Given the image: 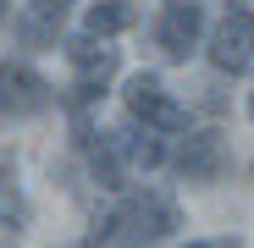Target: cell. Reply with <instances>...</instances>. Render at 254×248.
Masks as SVG:
<instances>
[{
    "label": "cell",
    "mask_w": 254,
    "mask_h": 248,
    "mask_svg": "<svg viewBox=\"0 0 254 248\" xmlns=\"http://www.w3.org/2000/svg\"><path fill=\"white\" fill-rule=\"evenodd\" d=\"M28 226V198L17 188V165L0 154V232H22Z\"/></svg>",
    "instance_id": "8fae6325"
},
{
    "label": "cell",
    "mask_w": 254,
    "mask_h": 248,
    "mask_svg": "<svg viewBox=\"0 0 254 248\" xmlns=\"http://www.w3.org/2000/svg\"><path fill=\"white\" fill-rule=\"evenodd\" d=\"M204 55H210V66L227 72V77L249 72V66H254V11H249V6H232L216 28H210Z\"/></svg>",
    "instance_id": "277c9868"
},
{
    "label": "cell",
    "mask_w": 254,
    "mask_h": 248,
    "mask_svg": "<svg viewBox=\"0 0 254 248\" xmlns=\"http://www.w3.org/2000/svg\"><path fill=\"white\" fill-rule=\"evenodd\" d=\"M133 22H138V6H133V0H94V6L83 11V28L100 33V39H116V33H127Z\"/></svg>",
    "instance_id": "30bf717a"
},
{
    "label": "cell",
    "mask_w": 254,
    "mask_h": 248,
    "mask_svg": "<svg viewBox=\"0 0 254 248\" xmlns=\"http://www.w3.org/2000/svg\"><path fill=\"white\" fill-rule=\"evenodd\" d=\"M188 248H243L238 237H204V243H188Z\"/></svg>",
    "instance_id": "7c38bea8"
},
{
    "label": "cell",
    "mask_w": 254,
    "mask_h": 248,
    "mask_svg": "<svg viewBox=\"0 0 254 248\" xmlns=\"http://www.w3.org/2000/svg\"><path fill=\"white\" fill-rule=\"evenodd\" d=\"M116 138V149H122V160H127V171H133V165H144V171H149V165H160L166 160V144H160V133H138V121H133V127H116L111 133Z\"/></svg>",
    "instance_id": "9c48e42d"
},
{
    "label": "cell",
    "mask_w": 254,
    "mask_h": 248,
    "mask_svg": "<svg viewBox=\"0 0 254 248\" xmlns=\"http://www.w3.org/2000/svg\"><path fill=\"white\" fill-rule=\"evenodd\" d=\"M249 116H254V94H249Z\"/></svg>",
    "instance_id": "5bb4252c"
},
{
    "label": "cell",
    "mask_w": 254,
    "mask_h": 248,
    "mask_svg": "<svg viewBox=\"0 0 254 248\" xmlns=\"http://www.w3.org/2000/svg\"><path fill=\"white\" fill-rule=\"evenodd\" d=\"M50 105H56V89L28 61H0V116H6V121L45 116Z\"/></svg>",
    "instance_id": "5b68a950"
},
{
    "label": "cell",
    "mask_w": 254,
    "mask_h": 248,
    "mask_svg": "<svg viewBox=\"0 0 254 248\" xmlns=\"http://www.w3.org/2000/svg\"><path fill=\"white\" fill-rule=\"evenodd\" d=\"M177 226H183V215H177V198L166 188H133V193H122V204L100 221L94 248H149L160 237H172Z\"/></svg>",
    "instance_id": "6da1fadb"
},
{
    "label": "cell",
    "mask_w": 254,
    "mask_h": 248,
    "mask_svg": "<svg viewBox=\"0 0 254 248\" xmlns=\"http://www.w3.org/2000/svg\"><path fill=\"white\" fill-rule=\"evenodd\" d=\"M6 17H11V0H0V28H6Z\"/></svg>",
    "instance_id": "4fadbf2b"
},
{
    "label": "cell",
    "mask_w": 254,
    "mask_h": 248,
    "mask_svg": "<svg viewBox=\"0 0 254 248\" xmlns=\"http://www.w3.org/2000/svg\"><path fill=\"white\" fill-rule=\"evenodd\" d=\"M122 105H127V121H138V127H149V133H160V138L193 133V116H188V105H177L172 94H166L155 72H133V77H127Z\"/></svg>",
    "instance_id": "7a4b0ae2"
},
{
    "label": "cell",
    "mask_w": 254,
    "mask_h": 248,
    "mask_svg": "<svg viewBox=\"0 0 254 248\" xmlns=\"http://www.w3.org/2000/svg\"><path fill=\"white\" fill-rule=\"evenodd\" d=\"M166 160H172L188 182H216L221 165H227V144H221V133H183V144Z\"/></svg>",
    "instance_id": "52a82bcc"
},
{
    "label": "cell",
    "mask_w": 254,
    "mask_h": 248,
    "mask_svg": "<svg viewBox=\"0 0 254 248\" xmlns=\"http://www.w3.org/2000/svg\"><path fill=\"white\" fill-rule=\"evenodd\" d=\"M66 11H72V0H28V6H22V17H17V39H22L28 50L56 45V33H61Z\"/></svg>",
    "instance_id": "ba28073f"
},
{
    "label": "cell",
    "mask_w": 254,
    "mask_h": 248,
    "mask_svg": "<svg viewBox=\"0 0 254 248\" xmlns=\"http://www.w3.org/2000/svg\"><path fill=\"white\" fill-rule=\"evenodd\" d=\"M66 61H72V72H77V83H72V110H89V105L105 94V83L116 77V66H122V55L105 45L100 33L72 39V45H66Z\"/></svg>",
    "instance_id": "3957f363"
},
{
    "label": "cell",
    "mask_w": 254,
    "mask_h": 248,
    "mask_svg": "<svg viewBox=\"0 0 254 248\" xmlns=\"http://www.w3.org/2000/svg\"><path fill=\"white\" fill-rule=\"evenodd\" d=\"M204 39V6L199 0H166L160 22H155V50L166 61H188Z\"/></svg>",
    "instance_id": "8992f818"
}]
</instances>
